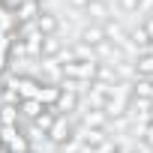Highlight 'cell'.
Instances as JSON below:
<instances>
[{
  "mask_svg": "<svg viewBox=\"0 0 153 153\" xmlns=\"http://www.w3.org/2000/svg\"><path fill=\"white\" fill-rule=\"evenodd\" d=\"M60 69H63V78L78 81V84H90L96 78L99 60H72V63H60Z\"/></svg>",
  "mask_w": 153,
  "mask_h": 153,
  "instance_id": "1",
  "label": "cell"
},
{
  "mask_svg": "<svg viewBox=\"0 0 153 153\" xmlns=\"http://www.w3.org/2000/svg\"><path fill=\"white\" fill-rule=\"evenodd\" d=\"M72 132H75V123H72V117H66V114H57V117H54V123H51V129L45 132V138H48L54 147H60V144H66V141L72 138Z\"/></svg>",
  "mask_w": 153,
  "mask_h": 153,
  "instance_id": "2",
  "label": "cell"
},
{
  "mask_svg": "<svg viewBox=\"0 0 153 153\" xmlns=\"http://www.w3.org/2000/svg\"><path fill=\"white\" fill-rule=\"evenodd\" d=\"M33 24H36V30L42 36H57L60 27H63V21H60V15L54 9H39V15L33 18Z\"/></svg>",
  "mask_w": 153,
  "mask_h": 153,
  "instance_id": "3",
  "label": "cell"
},
{
  "mask_svg": "<svg viewBox=\"0 0 153 153\" xmlns=\"http://www.w3.org/2000/svg\"><path fill=\"white\" fill-rule=\"evenodd\" d=\"M60 87V84H57ZM78 105H81V93H75V90H63L60 87V96H57V102H54V111L57 114H72V111H78Z\"/></svg>",
  "mask_w": 153,
  "mask_h": 153,
  "instance_id": "4",
  "label": "cell"
},
{
  "mask_svg": "<svg viewBox=\"0 0 153 153\" xmlns=\"http://www.w3.org/2000/svg\"><path fill=\"white\" fill-rule=\"evenodd\" d=\"M75 42H81V45H87V48H96L99 42H105V33H102V24H84L81 30H78V39Z\"/></svg>",
  "mask_w": 153,
  "mask_h": 153,
  "instance_id": "5",
  "label": "cell"
},
{
  "mask_svg": "<svg viewBox=\"0 0 153 153\" xmlns=\"http://www.w3.org/2000/svg\"><path fill=\"white\" fill-rule=\"evenodd\" d=\"M84 15H87L93 24H102V21L114 18V15H111V3H108V0H90L87 9H84Z\"/></svg>",
  "mask_w": 153,
  "mask_h": 153,
  "instance_id": "6",
  "label": "cell"
},
{
  "mask_svg": "<svg viewBox=\"0 0 153 153\" xmlns=\"http://www.w3.org/2000/svg\"><path fill=\"white\" fill-rule=\"evenodd\" d=\"M78 126L108 132V114H105V111H81V123H78Z\"/></svg>",
  "mask_w": 153,
  "mask_h": 153,
  "instance_id": "7",
  "label": "cell"
},
{
  "mask_svg": "<svg viewBox=\"0 0 153 153\" xmlns=\"http://www.w3.org/2000/svg\"><path fill=\"white\" fill-rule=\"evenodd\" d=\"M63 48H66V45H63L57 36H42V54H39V60H57Z\"/></svg>",
  "mask_w": 153,
  "mask_h": 153,
  "instance_id": "8",
  "label": "cell"
},
{
  "mask_svg": "<svg viewBox=\"0 0 153 153\" xmlns=\"http://www.w3.org/2000/svg\"><path fill=\"white\" fill-rule=\"evenodd\" d=\"M39 0H21L18 3V12H15V18H18V24H27V21H33L36 15H39Z\"/></svg>",
  "mask_w": 153,
  "mask_h": 153,
  "instance_id": "9",
  "label": "cell"
},
{
  "mask_svg": "<svg viewBox=\"0 0 153 153\" xmlns=\"http://www.w3.org/2000/svg\"><path fill=\"white\" fill-rule=\"evenodd\" d=\"M60 96V87L57 84H39V93H36V102L45 108V105H54Z\"/></svg>",
  "mask_w": 153,
  "mask_h": 153,
  "instance_id": "10",
  "label": "cell"
},
{
  "mask_svg": "<svg viewBox=\"0 0 153 153\" xmlns=\"http://www.w3.org/2000/svg\"><path fill=\"white\" fill-rule=\"evenodd\" d=\"M18 105H9V102H3L0 105V126H18Z\"/></svg>",
  "mask_w": 153,
  "mask_h": 153,
  "instance_id": "11",
  "label": "cell"
},
{
  "mask_svg": "<svg viewBox=\"0 0 153 153\" xmlns=\"http://www.w3.org/2000/svg\"><path fill=\"white\" fill-rule=\"evenodd\" d=\"M18 108H21V111H24V114H27V117H30V120H33V117H39V114H42V105H39V102H36V99H24V102H21V105H18Z\"/></svg>",
  "mask_w": 153,
  "mask_h": 153,
  "instance_id": "12",
  "label": "cell"
},
{
  "mask_svg": "<svg viewBox=\"0 0 153 153\" xmlns=\"http://www.w3.org/2000/svg\"><path fill=\"white\" fill-rule=\"evenodd\" d=\"M117 9L123 15H138V0H117Z\"/></svg>",
  "mask_w": 153,
  "mask_h": 153,
  "instance_id": "13",
  "label": "cell"
},
{
  "mask_svg": "<svg viewBox=\"0 0 153 153\" xmlns=\"http://www.w3.org/2000/svg\"><path fill=\"white\" fill-rule=\"evenodd\" d=\"M138 141L147 147V150H153V123H147L144 129H141V135H138Z\"/></svg>",
  "mask_w": 153,
  "mask_h": 153,
  "instance_id": "14",
  "label": "cell"
},
{
  "mask_svg": "<svg viewBox=\"0 0 153 153\" xmlns=\"http://www.w3.org/2000/svg\"><path fill=\"white\" fill-rule=\"evenodd\" d=\"M87 3H90V0H66V6H69V9L75 12V15H84Z\"/></svg>",
  "mask_w": 153,
  "mask_h": 153,
  "instance_id": "15",
  "label": "cell"
},
{
  "mask_svg": "<svg viewBox=\"0 0 153 153\" xmlns=\"http://www.w3.org/2000/svg\"><path fill=\"white\" fill-rule=\"evenodd\" d=\"M138 15H153V0H138Z\"/></svg>",
  "mask_w": 153,
  "mask_h": 153,
  "instance_id": "16",
  "label": "cell"
},
{
  "mask_svg": "<svg viewBox=\"0 0 153 153\" xmlns=\"http://www.w3.org/2000/svg\"><path fill=\"white\" fill-rule=\"evenodd\" d=\"M141 27H144V33H147V39L153 42V15H147V18L141 21Z\"/></svg>",
  "mask_w": 153,
  "mask_h": 153,
  "instance_id": "17",
  "label": "cell"
},
{
  "mask_svg": "<svg viewBox=\"0 0 153 153\" xmlns=\"http://www.w3.org/2000/svg\"><path fill=\"white\" fill-rule=\"evenodd\" d=\"M3 90H6V75L0 72V96H3Z\"/></svg>",
  "mask_w": 153,
  "mask_h": 153,
  "instance_id": "18",
  "label": "cell"
},
{
  "mask_svg": "<svg viewBox=\"0 0 153 153\" xmlns=\"http://www.w3.org/2000/svg\"><path fill=\"white\" fill-rule=\"evenodd\" d=\"M114 153H135V150H132V147H126V144H120V147H117Z\"/></svg>",
  "mask_w": 153,
  "mask_h": 153,
  "instance_id": "19",
  "label": "cell"
},
{
  "mask_svg": "<svg viewBox=\"0 0 153 153\" xmlns=\"http://www.w3.org/2000/svg\"><path fill=\"white\" fill-rule=\"evenodd\" d=\"M0 153H12V150H9V147H3V144H0Z\"/></svg>",
  "mask_w": 153,
  "mask_h": 153,
  "instance_id": "20",
  "label": "cell"
}]
</instances>
